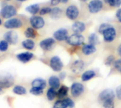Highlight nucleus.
<instances>
[{
    "mask_svg": "<svg viewBox=\"0 0 121 108\" xmlns=\"http://www.w3.org/2000/svg\"><path fill=\"white\" fill-rule=\"evenodd\" d=\"M4 39L10 45H16L18 40V33L13 30H10L4 34Z\"/></svg>",
    "mask_w": 121,
    "mask_h": 108,
    "instance_id": "8",
    "label": "nucleus"
},
{
    "mask_svg": "<svg viewBox=\"0 0 121 108\" xmlns=\"http://www.w3.org/2000/svg\"><path fill=\"white\" fill-rule=\"evenodd\" d=\"M84 68V63L82 60H75L71 66V70L74 74L81 73Z\"/></svg>",
    "mask_w": 121,
    "mask_h": 108,
    "instance_id": "18",
    "label": "nucleus"
},
{
    "mask_svg": "<svg viewBox=\"0 0 121 108\" xmlns=\"http://www.w3.org/2000/svg\"><path fill=\"white\" fill-rule=\"evenodd\" d=\"M51 10L52 8H50V7H43L42 8L40 11H39V13L40 16H43V15H46V14H50V12H51Z\"/></svg>",
    "mask_w": 121,
    "mask_h": 108,
    "instance_id": "35",
    "label": "nucleus"
},
{
    "mask_svg": "<svg viewBox=\"0 0 121 108\" xmlns=\"http://www.w3.org/2000/svg\"><path fill=\"white\" fill-rule=\"evenodd\" d=\"M109 6L112 7H120L121 6V0H105Z\"/></svg>",
    "mask_w": 121,
    "mask_h": 108,
    "instance_id": "31",
    "label": "nucleus"
},
{
    "mask_svg": "<svg viewBox=\"0 0 121 108\" xmlns=\"http://www.w3.org/2000/svg\"><path fill=\"white\" fill-rule=\"evenodd\" d=\"M30 23L33 28L38 30L44 27L45 21L43 18L40 16H33L30 18Z\"/></svg>",
    "mask_w": 121,
    "mask_h": 108,
    "instance_id": "7",
    "label": "nucleus"
},
{
    "mask_svg": "<svg viewBox=\"0 0 121 108\" xmlns=\"http://www.w3.org/2000/svg\"><path fill=\"white\" fill-rule=\"evenodd\" d=\"M23 25L22 21L18 18H11L5 21L4 26L9 30H13L20 28Z\"/></svg>",
    "mask_w": 121,
    "mask_h": 108,
    "instance_id": "4",
    "label": "nucleus"
},
{
    "mask_svg": "<svg viewBox=\"0 0 121 108\" xmlns=\"http://www.w3.org/2000/svg\"><path fill=\"white\" fill-rule=\"evenodd\" d=\"M86 29V25L82 21H75L72 25V30L75 34H81Z\"/></svg>",
    "mask_w": 121,
    "mask_h": 108,
    "instance_id": "17",
    "label": "nucleus"
},
{
    "mask_svg": "<svg viewBox=\"0 0 121 108\" xmlns=\"http://www.w3.org/2000/svg\"><path fill=\"white\" fill-rule=\"evenodd\" d=\"M59 3H60V0H50V4L53 6H56L59 4Z\"/></svg>",
    "mask_w": 121,
    "mask_h": 108,
    "instance_id": "41",
    "label": "nucleus"
},
{
    "mask_svg": "<svg viewBox=\"0 0 121 108\" xmlns=\"http://www.w3.org/2000/svg\"><path fill=\"white\" fill-rule=\"evenodd\" d=\"M34 57V54L30 52H24L16 54V58L22 63L26 64L29 62Z\"/></svg>",
    "mask_w": 121,
    "mask_h": 108,
    "instance_id": "16",
    "label": "nucleus"
},
{
    "mask_svg": "<svg viewBox=\"0 0 121 108\" xmlns=\"http://www.w3.org/2000/svg\"><path fill=\"white\" fill-rule=\"evenodd\" d=\"M17 13V9L16 8L11 4L5 5L1 10V15L4 18L6 19H10L13 18L15 15Z\"/></svg>",
    "mask_w": 121,
    "mask_h": 108,
    "instance_id": "2",
    "label": "nucleus"
},
{
    "mask_svg": "<svg viewBox=\"0 0 121 108\" xmlns=\"http://www.w3.org/2000/svg\"><path fill=\"white\" fill-rule=\"evenodd\" d=\"M14 83V79L11 74L8 72L0 74V88H8Z\"/></svg>",
    "mask_w": 121,
    "mask_h": 108,
    "instance_id": "1",
    "label": "nucleus"
},
{
    "mask_svg": "<svg viewBox=\"0 0 121 108\" xmlns=\"http://www.w3.org/2000/svg\"><path fill=\"white\" fill-rule=\"evenodd\" d=\"M65 77V72H63V73H61L60 74V77H59V79L60 78L61 79H64V78Z\"/></svg>",
    "mask_w": 121,
    "mask_h": 108,
    "instance_id": "42",
    "label": "nucleus"
},
{
    "mask_svg": "<svg viewBox=\"0 0 121 108\" xmlns=\"http://www.w3.org/2000/svg\"><path fill=\"white\" fill-rule=\"evenodd\" d=\"M71 94L73 97H79L80 96L84 91V86L83 84L80 83H74L70 88Z\"/></svg>",
    "mask_w": 121,
    "mask_h": 108,
    "instance_id": "13",
    "label": "nucleus"
},
{
    "mask_svg": "<svg viewBox=\"0 0 121 108\" xmlns=\"http://www.w3.org/2000/svg\"><path fill=\"white\" fill-rule=\"evenodd\" d=\"M2 91V89L1 88H0V92H1Z\"/></svg>",
    "mask_w": 121,
    "mask_h": 108,
    "instance_id": "48",
    "label": "nucleus"
},
{
    "mask_svg": "<svg viewBox=\"0 0 121 108\" xmlns=\"http://www.w3.org/2000/svg\"><path fill=\"white\" fill-rule=\"evenodd\" d=\"M116 94L117 98L121 100V86H119L117 88H116Z\"/></svg>",
    "mask_w": 121,
    "mask_h": 108,
    "instance_id": "39",
    "label": "nucleus"
},
{
    "mask_svg": "<svg viewBox=\"0 0 121 108\" xmlns=\"http://www.w3.org/2000/svg\"><path fill=\"white\" fill-rule=\"evenodd\" d=\"M55 44V40L52 37H48L41 40L39 43L40 48L45 51H50Z\"/></svg>",
    "mask_w": 121,
    "mask_h": 108,
    "instance_id": "12",
    "label": "nucleus"
},
{
    "mask_svg": "<svg viewBox=\"0 0 121 108\" xmlns=\"http://www.w3.org/2000/svg\"><path fill=\"white\" fill-rule=\"evenodd\" d=\"M46 96H47V98L48 100H50V101L53 100L55 98V97L57 96V92H56L55 89L50 88L47 91Z\"/></svg>",
    "mask_w": 121,
    "mask_h": 108,
    "instance_id": "30",
    "label": "nucleus"
},
{
    "mask_svg": "<svg viewBox=\"0 0 121 108\" xmlns=\"http://www.w3.org/2000/svg\"><path fill=\"white\" fill-rule=\"evenodd\" d=\"M114 67L117 71H118L119 72H121V58L117 59L116 61H115Z\"/></svg>",
    "mask_w": 121,
    "mask_h": 108,
    "instance_id": "37",
    "label": "nucleus"
},
{
    "mask_svg": "<svg viewBox=\"0 0 121 108\" xmlns=\"http://www.w3.org/2000/svg\"><path fill=\"white\" fill-rule=\"evenodd\" d=\"M110 27H111V25L110 24H108V23H102V24L99 26V33L100 34H103L104 32L106 30H107L108 28H109Z\"/></svg>",
    "mask_w": 121,
    "mask_h": 108,
    "instance_id": "34",
    "label": "nucleus"
},
{
    "mask_svg": "<svg viewBox=\"0 0 121 108\" xmlns=\"http://www.w3.org/2000/svg\"><path fill=\"white\" fill-rule=\"evenodd\" d=\"M13 93L16 94V95H18V96H23V95H26V93H27V91L25 87L22 86H16L13 87Z\"/></svg>",
    "mask_w": 121,
    "mask_h": 108,
    "instance_id": "28",
    "label": "nucleus"
},
{
    "mask_svg": "<svg viewBox=\"0 0 121 108\" xmlns=\"http://www.w3.org/2000/svg\"><path fill=\"white\" fill-rule=\"evenodd\" d=\"M53 108H74V103L70 98H65L56 101Z\"/></svg>",
    "mask_w": 121,
    "mask_h": 108,
    "instance_id": "11",
    "label": "nucleus"
},
{
    "mask_svg": "<svg viewBox=\"0 0 121 108\" xmlns=\"http://www.w3.org/2000/svg\"><path fill=\"white\" fill-rule=\"evenodd\" d=\"M116 94L114 93V91L112 89L110 88H107L104 91H103L100 95H99V100L103 103L107 101H110V100H113L115 98Z\"/></svg>",
    "mask_w": 121,
    "mask_h": 108,
    "instance_id": "6",
    "label": "nucleus"
},
{
    "mask_svg": "<svg viewBox=\"0 0 121 108\" xmlns=\"http://www.w3.org/2000/svg\"><path fill=\"white\" fill-rule=\"evenodd\" d=\"M26 10L30 13V14L32 15H35L36 13H38L40 8V6L39 4H31V5H29L26 8Z\"/></svg>",
    "mask_w": 121,
    "mask_h": 108,
    "instance_id": "26",
    "label": "nucleus"
},
{
    "mask_svg": "<svg viewBox=\"0 0 121 108\" xmlns=\"http://www.w3.org/2000/svg\"><path fill=\"white\" fill-rule=\"evenodd\" d=\"M48 83L50 88L54 89H58L60 86V80L56 76H52L48 80Z\"/></svg>",
    "mask_w": 121,
    "mask_h": 108,
    "instance_id": "21",
    "label": "nucleus"
},
{
    "mask_svg": "<svg viewBox=\"0 0 121 108\" xmlns=\"http://www.w3.org/2000/svg\"><path fill=\"white\" fill-rule=\"evenodd\" d=\"M102 35L104 36V40L106 42H111L116 37V30L113 26H111L107 30H106Z\"/></svg>",
    "mask_w": 121,
    "mask_h": 108,
    "instance_id": "14",
    "label": "nucleus"
},
{
    "mask_svg": "<svg viewBox=\"0 0 121 108\" xmlns=\"http://www.w3.org/2000/svg\"><path fill=\"white\" fill-rule=\"evenodd\" d=\"M84 37L81 34H72L69 35L67 39L66 40V42L68 45L72 46H79L84 44Z\"/></svg>",
    "mask_w": 121,
    "mask_h": 108,
    "instance_id": "3",
    "label": "nucleus"
},
{
    "mask_svg": "<svg viewBox=\"0 0 121 108\" xmlns=\"http://www.w3.org/2000/svg\"><path fill=\"white\" fill-rule=\"evenodd\" d=\"M82 52L85 55H90L96 51V48L95 45H93L89 43V44H84L82 47Z\"/></svg>",
    "mask_w": 121,
    "mask_h": 108,
    "instance_id": "20",
    "label": "nucleus"
},
{
    "mask_svg": "<svg viewBox=\"0 0 121 108\" xmlns=\"http://www.w3.org/2000/svg\"><path fill=\"white\" fill-rule=\"evenodd\" d=\"M1 23H2V21H1V19L0 18V25H1Z\"/></svg>",
    "mask_w": 121,
    "mask_h": 108,
    "instance_id": "47",
    "label": "nucleus"
},
{
    "mask_svg": "<svg viewBox=\"0 0 121 108\" xmlns=\"http://www.w3.org/2000/svg\"><path fill=\"white\" fill-rule=\"evenodd\" d=\"M102 108H114V102H113V100H110V101L103 103Z\"/></svg>",
    "mask_w": 121,
    "mask_h": 108,
    "instance_id": "36",
    "label": "nucleus"
},
{
    "mask_svg": "<svg viewBox=\"0 0 121 108\" xmlns=\"http://www.w3.org/2000/svg\"><path fill=\"white\" fill-rule=\"evenodd\" d=\"M69 91V88L67 87L66 86H61L58 91L57 92V97L59 99H63L65 96H67Z\"/></svg>",
    "mask_w": 121,
    "mask_h": 108,
    "instance_id": "25",
    "label": "nucleus"
},
{
    "mask_svg": "<svg viewBox=\"0 0 121 108\" xmlns=\"http://www.w3.org/2000/svg\"><path fill=\"white\" fill-rule=\"evenodd\" d=\"M17 1H20V2H23V1H27V0H17Z\"/></svg>",
    "mask_w": 121,
    "mask_h": 108,
    "instance_id": "45",
    "label": "nucleus"
},
{
    "mask_svg": "<svg viewBox=\"0 0 121 108\" xmlns=\"http://www.w3.org/2000/svg\"><path fill=\"white\" fill-rule=\"evenodd\" d=\"M118 54L121 57V45H120L118 47Z\"/></svg>",
    "mask_w": 121,
    "mask_h": 108,
    "instance_id": "43",
    "label": "nucleus"
},
{
    "mask_svg": "<svg viewBox=\"0 0 121 108\" xmlns=\"http://www.w3.org/2000/svg\"><path fill=\"white\" fill-rule=\"evenodd\" d=\"M9 43L3 40H1L0 41V52H4L6 51H7L8 48H9Z\"/></svg>",
    "mask_w": 121,
    "mask_h": 108,
    "instance_id": "33",
    "label": "nucleus"
},
{
    "mask_svg": "<svg viewBox=\"0 0 121 108\" xmlns=\"http://www.w3.org/2000/svg\"><path fill=\"white\" fill-rule=\"evenodd\" d=\"M22 46L23 48H25L26 50H33V48L35 47V42L32 40V39H26L25 40H23L21 43Z\"/></svg>",
    "mask_w": 121,
    "mask_h": 108,
    "instance_id": "23",
    "label": "nucleus"
},
{
    "mask_svg": "<svg viewBox=\"0 0 121 108\" xmlns=\"http://www.w3.org/2000/svg\"><path fill=\"white\" fill-rule=\"evenodd\" d=\"M89 42L91 45H96L99 43V39L96 33H91L89 36Z\"/></svg>",
    "mask_w": 121,
    "mask_h": 108,
    "instance_id": "29",
    "label": "nucleus"
},
{
    "mask_svg": "<svg viewBox=\"0 0 121 108\" xmlns=\"http://www.w3.org/2000/svg\"><path fill=\"white\" fill-rule=\"evenodd\" d=\"M24 35L27 39H34V38H35L37 33L34 28L30 27V28H27L26 29V30L24 32Z\"/></svg>",
    "mask_w": 121,
    "mask_h": 108,
    "instance_id": "27",
    "label": "nucleus"
},
{
    "mask_svg": "<svg viewBox=\"0 0 121 108\" xmlns=\"http://www.w3.org/2000/svg\"><path fill=\"white\" fill-rule=\"evenodd\" d=\"M69 37L68 35V31L66 28H60L58 30H57L54 33H53V37L55 40L57 41H64L67 39V37Z\"/></svg>",
    "mask_w": 121,
    "mask_h": 108,
    "instance_id": "15",
    "label": "nucleus"
},
{
    "mask_svg": "<svg viewBox=\"0 0 121 108\" xmlns=\"http://www.w3.org/2000/svg\"><path fill=\"white\" fill-rule=\"evenodd\" d=\"M62 14V10L57 6H55L52 8L51 12L50 13V16L51 18L54 19V20H57L59 19Z\"/></svg>",
    "mask_w": 121,
    "mask_h": 108,
    "instance_id": "22",
    "label": "nucleus"
},
{
    "mask_svg": "<svg viewBox=\"0 0 121 108\" xmlns=\"http://www.w3.org/2000/svg\"><path fill=\"white\" fill-rule=\"evenodd\" d=\"M96 76V73L93 70H88L84 72L82 75V80L83 81H88Z\"/></svg>",
    "mask_w": 121,
    "mask_h": 108,
    "instance_id": "24",
    "label": "nucleus"
},
{
    "mask_svg": "<svg viewBox=\"0 0 121 108\" xmlns=\"http://www.w3.org/2000/svg\"><path fill=\"white\" fill-rule=\"evenodd\" d=\"M30 93L33 95V96H41L43 93V90L40 89V88H31L30 90Z\"/></svg>",
    "mask_w": 121,
    "mask_h": 108,
    "instance_id": "32",
    "label": "nucleus"
},
{
    "mask_svg": "<svg viewBox=\"0 0 121 108\" xmlns=\"http://www.w3.org/2000/svg\"><path fill=\"white\" fill-rule=\"evenodd\" d=\"M115 62V58L113 55H110L107 57L106 61V65H111L112 63Z\"/></svg>",
    "mask_w": 121,
    "mask_h": 108,
    "instance_id": "38",
    "label": "nucleus"
},
{
    "mask_svg": "<svg viewBox=\"0 0 121 108\" xmlns=\"http://www.w3.org/2000/svg\"><path fill=\"white\" fill-rule=\"evenodd\" d=\"M31 86L33 88H37L43 90L46 87V81L43 79H35L32 81Z\"/></svg>",
    "mask_w": 121,
    "mask_h": 108,
    "instance_id": "19",
    "label": "nucleus"
},
{
    "mask_svg": "<svg viewBox=\"0 0 121 108\" xmlns=\"http://www.w3.org/2000/svg\"><path fill=\"white\" fill-rule=\"evenodd\" d=\"M50 66L54 71L59 72L61 71L63 68V63L59 57L54 56L51 57L50 60Z\"/></svg>",
    "mask_w": 121,
    "mask_h": 108,
    "instance_id": "9",
    "label": "nucleus"
},
{
    "mask_svg": "<svg viewBox=\"0 0 121 108\" xmlns=\"http://www.w3.org/2000/svg\"><path fill=\"white\" fill-rule=\"evenodd\" d=\"M65 15L69 20H76L79 15V11L78 7L75 5H69L66 8Z\"/></svg>",
    "mask_w": 121,
    "mask_h": 108,
    "instance_id": "10",
    "label": "nucleus"
},
{
    "mask_svg": "<svg viewBox=\"0 0 121 108\" xmlns=\"http://www.w3.org/2000/svg\"><path fill=\"white\" fill-rule=\"evenodd\" d=\"M104 3L101 0H91L88 4V9L91 13H97L101 11Z\"/></svg>",
    "mask_w": 121,
    "mask_h": 108,
    "instance_id": "5",
    "label": "nucleus"
},
{
    "mask_svg": "<svg viewBox=\"0 0 121 108\" xmlns=\"http://www.w3.org/2000/svg\"><path fill=\"white\" fill-rule=\"evenodd\" d=\"M80 1H84V2H86V1H89V0H80Z\"/></svg>",
    "mask_w": 121,
    "mask_h": 108,
    "instance_id": "46",
    "label": "nucleus"
},
{
    "mask_svg": "<svg viewBox=\"0 0 121 108\" xmlns=\"http://www.w3.org/2000/svg\"><path fill=\"white\" fill-rule=\"evenodd\" d=\"M6 1H11V0H6Z\"/></svg>",
    "mask_w": 121,
    "mask_h": 108,
    "instance_id": "49",
    "label": "nucleus"
},
{
    "mask_svg": "<svg viewBox=\"0 0 121 108\" xmlns=\"http://www.w3.org/2000/svg\"><path fill=\"white\" fill-rule=\"evenodd\" d=\"M116 16L118 21L120 23H121V8H118V9L117 10V11H116Z\"/></svg>",
    "mask_w": 121,
    "mask_h": 108,
    "instance_id": "40",
    "label": "nucleus"
},
{
    "mask_svg": "<svg viewBox=\"0 0 121 108\" xmlns=\"http://www.w3.org/2000/svg\"><path fill=\"white\" fill-rule=\"evenodd\" d=\"M69 1V0H60V2L61 3H63V4H66Z\"/></svg>",
    "mask_w": 121,
    "mask_h": 108,
    "instance_id": "44",
    "label": "nucleus"
}]
</instances>
